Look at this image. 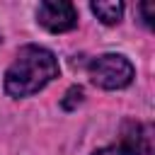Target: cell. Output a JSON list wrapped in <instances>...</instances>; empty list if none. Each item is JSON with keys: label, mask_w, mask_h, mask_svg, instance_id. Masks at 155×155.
Returning <instances> with one entry per match:
<instances>
[{"label": "cell", "mask_w": 155, "mask_h": 155, "mask_svg": "<svg viewBox=\"0 0 155 155\" xmlns=\"http://www.w3.org/2000/svg\"><path fill=\"white\" fill-rule=\"evenodd\" d=\"M58 73L61 68H58V58L53 56V51L36 46V44H27L15 53L12 63L7 65L2 87L7 97L24 99V97L41 92L51 80L58 78Z\"/></svg>", "instance_id": "1"}, {"label": "cell", "mask_w": 155, "mask_h": 155, "mask_svg": "<svg viewBox=\"0 0 155 155\" xmlns=\"http://www.w3.org/2000/svg\"><path fill=\"white\" fill-rule=\"evenodd\" d=\"M90 82L99 90H124L133 82L136 68L124 53H102L87 65Z\"/></svg>", "instance_id": "2"}, {"label": "cell", "mask_w": 155, "mask_h": 155, "mask_svg": "<svg viewBox=\"0 0 155 155\" xmlns=\"http://www.w3.org/2000/svg\"><path fill=\"white\" fill-rule=\"evenodd\" d=\"M92 155H153L150 126L138 124V121H124L119 143L99 148Z\"/></svg>", "instance_id": "3"}, {"label": "cell", "mask_w": 155, "mask_h": 155, "mask_svg": "<svg viewBox=\"0 0 155 155\" xmlns=\"http://www.w3.org/2000/svg\"><path fill=\"white\" fill-rule=\"evenodd\" d=\"M36 22L51 34H63L78 27V10L68 0H44L36 7Z\"/></svg>", "instance_id": "4"}, {"label": "cell", "mask_w": 155, "mask_h": 155, "mask_svg": "<svg viewBox=\"0 0 155 155\" xmlns=\"http://www.w3.org/2000/svg\"><path fill=\"white\" fill-rule=\"evenodd\" d=\"M90 10H92V15L102 22V24H107V27H111V24H119L121 22V17H124V2H114V0H94V2H90Z\"/></svg>", "instance_id": "5"}, {"label": "cell", "mask_w": 155, "mask_h": 155, "mask_svg": "<svg viewBox=\"0 0 155 155\" xmlns=\"http://www.w3.org/2000/svg\"><path fill=\"white\" fill-rule=\"evenodd\" d=\"M82 99H85V90H82L80 85H73V87L65 90V94H63V99H61V107H63L65 111H75V109L82 104Z\"/></svg>", "instance_id": "6"}, {"label": "cell", "mask_w": 155, "mask_h": 155, "mask_svg": "<svg viewBox=\"0 0 155 155\" xmlns=\"http://www.w3.org/2000/svg\"><path fill=\"white\" fill-rule=\"evenodd\" d=\"M138 12H140V17H143V24L150 29V27H153V5H150V2H140V5H138Z\"/></svg>", "instance_id": "7"}, {"label": "cell", "mask_w": 155, "mask_h": 155, "mask_svg": "<svg viewBox=\"0 0 155 155\" xmlns=\"http://www.w3.org/2000/svg\"><path fill=\"white\" fill-rule=\"evenodd\" d=\"M0 41H2V39H0Z\"/></svg>", "instance_id": "8"}]
</instances>
